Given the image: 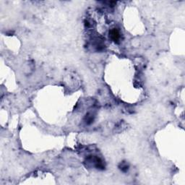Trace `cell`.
<instances>
[{
    "instance_id": "cell-1",
    "label": "cell",
    "mask_w": 185,
    "mask_h": 185,
    "mask_svg": "<svg viewBox=\"0 0 185 185\" xmlns=\"http://www.w3.org/2000/svg\"><path fill=\"white\" fill-rule=\"evenodd\" d=\"M110 36H111V39H112L114 41L117 42L119 40L120 38L119 32V30L117 28H114V29H112L111 31H110Z\"/></svg>"
}]
</instances>
